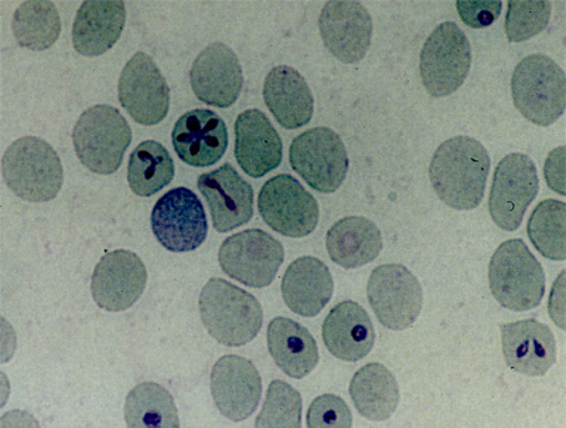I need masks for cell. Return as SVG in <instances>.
<instances>
[{
    "label": "cell",
    "instance_id": "obj_21",
    "mask_svg": "<svg viewBox=\"0 0 566 428\" xmlns=\"http://www.w3.org/2000/svg\"><path fill=\"white\" fill-rule=\"evenodd\" d=\"M177 156L195 168L219 163L229 148L224 119L211 109H193L181 115L171 133Z\"/></svg>",
    "mask_w": 566,
    "mask_h": 428
},
{
    "label": "cell",
    "instance_id": "obj_7",
    "mask_svg": "<svg viewBox=\"0 0 566 428\" xmlns=\"http://www.w3.org/2000/svg\"><path fill=\"white\" fill-rule=\"evenodd\" d=\"M472 67V46L463 30L453 22L439 24L424 42L419 72L424 90L434 98L457 93Z\"/></svg>",
    "mask_w": 566,
    "mask_h": 428
},
{
    "label": "cell",
    "instance_id": "obj_23",
    "mask_svg": "<svg viewBox=\"0 0 566 428\" xmlns=\"http://www.w3.org/2000/svg\"><path fill=\"white\" fill-rule=\"evenodd\" d=\"M126 22L123 0H87L81 4L73 24V46L84 58L109 52L120 39Z\"/></svg>",
    "mask_w": 566,
    "mask_h": 428
},
{
    "label": "cell",
    "instance_id": "obj_35",
    "mask_svg": "<svg viewBox=\"0 0 566 428\" xmlns=\"http://www.w3.org/2000/svg\"><path fill=\"white\" fill-rule=\"evenodd\" d=\"M553 4L548 0H512L505 14V36L510 43L525 42L548 27Z\"/></svg>",
    "mask_w": 566,
    "mask_h": 428
},
{
    "label": "cell",
    "instance_id": "obj_15",
    "mask_svg": "<svg viewBox=\"0 0 566 428\" xmlns=\"http://www.w3.org/2000/svg\"><path fill=\"white\" fill-rule=\"evenodd\" d=\"M326 49L343 63L361 62L371 46L373 18L357 0H331L318 17Z\"/></svg>",
    "mask_w": 566,
    "mask_h": 428
},
{
    "label": "cell",
    "instance_id": "obj_6",
    "mask_svg": "<svg viewBox=\"0 0 566 428\" xmlns=\"http://www.w3.org/2000/svg\"><path fill=\"white\" fill-rule=\"evenodd\" d=\"M133 131L118 109L101 104L84 111L73 131L80 163L98 175H113L123 165Z\"/></svg>",
    "mask_w": 566,
    "mask_h": 428
},
{
    "label": "cell",
    "instance_id": "obj_17",
    "mask_svg": "<svg viewBox=\"0 0 566 428\" xmlns=\"http://www.w3.org/2000/svg\"><path fill=\"white\" fill-rule=\"evenodd\" d=\"M211 395L222 416L244 421L254 415L262 395L260 372L239 355L222 356L211 370Z\"/></svg>",
    "mask_w": 566,
    "mask_h": 428
},
{
    "label": "cell",
    "instance_id": "obj_30",
    "mask_svg": "<svg viewBox=\"0 0 566 428\" xmlns=\"http://www.w3.org/2000/svg\"><path fill=\"white\" fill-rule=\"evenodd\" d=\"M12 32L20 48L32 52L53 48L62 33L57 7L50 0H27L13 14Z\"/></svg>",
    "mask_w": 566,
    "mask_h": 428
},
{
    "label": "cell",
    "instance_id": "obj_13",
    "mask_svg": "<svg viewBox=\"0 0 566 428\" xmlns=\"http://www.w3.org/2000/svg\"><path fill=\"white\" fill-rule=\"evenodd\" d=\"M538 191L537 166L533 159L524 154L504 156L494 170L489 198V211L495 226L504 231L517 230Z\"/></svg>",
    "mask_w": 566,
    "mask_h": 428
},
{
    "label": "cell",
    "instance_id": "obj_1",
    "mask_svg": "<svg viewBox=\"0 0 566 428\" xmlns=\"http://www.w3.org/2000/svg\"><path fill=\"white\" fill-rule=\"evenodd\" d=\"M490 165L488 149L478 139L459 135L434 150L429 179L449 208L473 210L483 201Z\"/></svg>",
    "mask_w": 566,
    "mask_h": 428
},
{
    "label": "cell",
    "instance_id": "obj_3",
    "mask_svg": "<svg viewBox=\"0 0 566 428\" xmlns=\"http://www.w3.org/2000/svg\"><path fill=\"white\" fill-rule=\"evenodd\" d=\"M4 184L18 198L45 203L63 188L62 159L42 138L23 137L9 146L2 158Z\"/></svg>",
    "mask_w": 566,
    "mask_h": 428
},
{
    "label": "cell",
    "instance_id": "obj_9",
    "mask_svg": "<svg viewBox=\"0 0 566 428\" xmlns=\"http://www.w3.org/2000/svg\"><path fill=\"white\" fill-rule=\"evenodd\" d=\"M219 261L232 280L251 289H265L274 283L285 261V249L266 231L251 229L222 241Z\"/></svg>",
    "mask_w": 566,
    "mask_h": 428
},
{
    "label": "cell",
    "instance_id": "obj_18",
    "mask_svg": "<svg viewBox=\"0 0 566 428\" xmlns=\"http://www.w3.org/2000/svg\"><path fill=\"white\" fill-rule=\"evenodd\" d=\"M190 84L196 97L217 108H230L244 87V74L234 50L224 43H212L197 55L190 70Z\"/></svg>",
    "mask_w": 566,
    "mask_h": 428
},
{
    "label": "cell",
    "instance_id": "obj_22",
    "mask_svg": "<svg viewBox=\"0 0 566 428\" xmlns=\"http://www.w3.org/2000/svg\"><path fill=\"white\" fill-rule=\"evenodd\" d=\"M234 155L251 178H262L281 165L282 139L270 118L260 109H247L235 119Z\"/></svg>",
    "mask_w": 566,
    "mask_h": 428
},
{
    "label": "cell",
    "instance_id": "obj_37",
    "mask_svg": "<svg viewBox=\"0 0 566 428\" xmlns=\"http://www.w3.org/2000/svg\"><path fill=\"white\" fill-rule=\"evenodd\" d=\"M457 8L460 19L472 29H483L493 24L502 13L500 0H459Z\"/></svg>",
    "mask_w": 566,
    "mask_h": 428
},
{
    "label": "cell",
    "instance_id": "obj_33",
    "mask_svg": "<svg viewBox=\"0 0 566 428\" xmlns=\"http://www.w3.org/2000/svg\"><path fill=\"white\" fill-rule=\"evenodd\" d=\"M527 233L531 243L545 259H566V205L547 199L541 201L530 216Z\"/></svg>",
    "mask_w": 566,
    "mask_h": 428
},
{
    "label": "cell",
    "instance_id": "obj_27",
    "mask_svg": "<svg viewBox=\"0 0 566 428\" xmlns=\"http://www.w3.org/2000/svg\"><path fill=\"white\" fill-rule=\"evenodd\" d=\"M378 226L363 216H348L336 221L326 234V250L333 263L346 270L373 263L382 250Z\"/></svg>",
    "mask_w": 566,
    "mask_h": 428
},
{
    "label": "cell",
    "instance_id": "obj_12",
    "mask_svg": "<svg viewBox=\"0 0 566 428\" xmlns=\"http://www.w3.org/2000/svg\"><path fill=\"white\" fill-rule=\"evenodd\" d=\"M156 240L171 253L199 249L209 233L203 203L195 191L175 188L156 201L150 216Z\"/></svg>",
    "mask_w": 566,
    "mask_h": 428
},
{
    "label": "cell",
    "instance_id": "obj_28",
    "mask_svg": "<svg viewBox=\"0 0 566 428\" xmlns=\"http://www.w3.org/2000/svg\"><path fill=\"white\" fill-rule=\"evenodd\" d=\"M266 341L276 366L293 379L312 374L321 359L315 337L300 322L283 316L272 320Z\"/></svg>",
    "mask_w": 566,
    "mask_h": 428
},
{
    "label": "cell",
    "instance_id": "obj_26",
    "mask_svg": "<svg viewBox=\"0 0 566 428\" xmlns=\"http://www.w3.org/2000/svg\"><path fill=\"white\" fill-rule=\"evenodd\" d=\"M264 101L276 123L286 129L305 127L315 113V98L310 85L290 65H276L266 74Z\"/></svg>",
    "mask_w": 566,
    "mask_h": 428
},
{
    "label": "cell",
    "instance_id": "obj_8",
    "mask_svg": "<svg viewBox=\"0 0 566 428\" xmlns=\"http://www.w3.org/2000/svg\"><path fill=\"white\" fill-rule=\"evenodd\" d=\"M292 169L318 194H335L345 182L350 168L340 135L326 127L306 131L292 140Z\"/></svg>",
    "mask_w": 566,
    "mask_h": 428
},
{
    "label": "cell",
    "instance_id": "obj_34",
    "mask_svg": "<svg viewBox=\"0 0 566 428\" xmlns=\"http://www.w3.org/2000/svg\"><path fill=\"white\" fill-rule=\"evenodd\" d=\"M302 396L290 383L274 380L268 387L264 407L256 417L255 427H302Z\"/></svg>",
    "mask_w": 566,
    "mask_h": 428
},
{
    "label": "cell",
    "instance_id": "obj_20",
    "mask_svg": "<svg viewBox=\"0 0 566 428\" xmlns=\"http://www.w3.org/2000/svg\"><path fill=\"white\" fill-rule=\"evenodd\" d=\"M505 364L520 375L539 377L557 362V341L548 325L537 320L500 325Z\"/></svg>",
    "mask_w": 566,
    "mask_h": 428
},
{
    "label": "cell",
    "instance_id": "obj_32",
    "mask_svg": "<svg viewBox=\"0 0 566 428\" xmlns=\"http://www.w3.org/2000/svg\"><path fill=\"white\" fill-rule=\"evenodd\" d=\"M175 163L158 140H144L133 150L128 164L130 190L140 198L158 194L175 178Z\"/></svg>",
    "mask_w": 566,
    "mask_h": 428
},
{
    "label": "cell",
    "instance_id": "obj_14",
    "mask_svg": "<svg viewBox=\"0 0 566 428\" xmlns=\"http://www.w3.org/2000/svg\"><path fill=\"white\" fill-rule=\"evenodd\" d=\"M118 98L126 113L140 125L154 127L168 117L170 90L155 60L138 52L125 64Z\"/></svg>",
    "mask_w": 566,
    "mask_h": 428
},
{
    "label": "cell",
    "instance_id": "obj_2",
    "mask_svg": "<svg viewBox=\"0 0 566 428\" xmlns=\"http://www.w3.org/2000/svg\"><path fill=\"white\" fill-rule=\"evenodd\" d=\"M205 328L219 344H250L264 324V311L254 295L222 279H211L199 300Z\"/></svg>",
    "mask_w": 566,
    "mask_h": 428
},
{
    "label": "cell",
    "instance_id": "obj_16",
    "mask_svg": "<svg viewBox=\"0 0 566 428\" xmlns=\"http://www.w3.org/2000/svg\"><path fill=\"white\" fill-rule=\"evenodd\" d=\"M148 283L144 261L134 251L115 250L106 253L95 267L91 294L105 311L123 312L139 301Z\"/></svg>",
    "mask_w": 566,
    "mask_h": 428
},
{
    "label": "cell",
    "instance_id": "obj_24",
    "mask_svg": "<svg viewBox=\"0 0 566 428\" xmlns=\"http://www.w3.org/2000/svg\"><path fill=\"white\" fill-rule=\"evenodd\" d=\"M281 290L287 309L305 319H313L331 302L335 281L323 261L305 255L287 267Z\"/></svg>",
    "mask_w": 566,
    "mask_h": 428
},
{
    "label": "cell",
    "instance_id": "obj_4",
    "mask_svg": "<svg viewBox=\"0 0 566 428\" xmlns=\"http://www.w3.org/2000/svg\"><path fill=\"white\" fill-rule=\"evenodd\" d=\"M489 284L503 309L524 312L537 309L545 294V273L537 257L522 239L504 241L489 265Z\"/></svg>",
    "mask_w": 566,
    "mask_h": 428
},
{
    "label": "cell",
    "instance_id": "obj_39",
    "mask_svg": "<svg viewBox=\"0 0 566 428\" xmlns=\"http://www.w3.org/2000/svg\"><path fill=\"white\" fill-rule=\"evenodd\" d=\"M548 310L551 320L558 325L559 330L565 331V270L560 271L558 280L551 290Z\"/></svg>",
    "mask_w": 566,
    "mask_h": 428
},
{
    "label": "cell",
    "instance_id": "obj_29",
    "mask_svg": "<svg viewBox=\"0 0 566 428\" xmlns=\"http://www.w3.org/2000/svg\"><path fill=\"white\" fill-rule=\"evenodd\" d=\"M350 396L357 411L370 421L391 419L401 399L396 377L381 364H368L357 370Z\"/></svg>",
    "mask_w": 566,
    "mask_h": 428
},
{
    "label": "cell",
    "instance_id": "obj_19",
    "mask_svg": "<svg viewBox=\"0 0 566 428\" xmlns=\"http://www.w3.org/2000/svg\"><path fill=\"white\" fill-rule=\"evenodd\" d=\"M197 188L209 205L212 225L219 233H229L254 216V189L230 164L200 175Z\"/></svg>",
    "mask_w": 566,
    "mask_h": 428
},
{
    "label": "cell",
    "instance_id": "obj_11",
    "mask_svg": "<svg viewBox=\"0 0 566 428\" xmlns=\"http://www.w3.org/2000/svg\"><path fill=\"white\" fill-rule=\"evenodd\" d=\"M258 209L272 230L291 239L313 233L321 216L315 196L287 174L274 176L262 186Z\"/></svg>",
    "mask_w": 566,
    "mask_h": 428
},
{
    "label": "cell",
    "instance_id": "obj_38",
    "mask_svg": "<svg viewBox=\"0 0 566 428\" xmlns=\"http://www.w3.org/2000/svg\"><path fill=\"white\" fill-rule=\"evenodd\" d=\"M565 146H558L551 150L547 160H545L544 175L551 190L557 191L559 196H566L565 188Z\"/></svg>",
    "mask_w": 566,
    "mask_h": 428
},
{
    "label": "cell",
    "instance_id": "obj_31",
    "mask_svg": "<svg viewBox=\"0 0 566 428\" xmlns=\"http://www.w3.org/2000/svg\"><path fill=\"white\" fill-rule=\"evenodd\" d=\"M125 421L133 428H179V411L169 390L155 382L136 385L125 400Z\"/></svg>",
    "mask_w": 566,
    "mask_h": 428
},
{
    "label": "cell",
    "instance_id": "obj_25",
    "mask_svg": "<svg viewBox=\"0 0 566 428\" xmlns=\"http://www.w3.org/2000/svg\"><path fill=\"white\" fill-rule=\"evenodd\" d=\"M322 335L328 352L343 362L361 361L376 342L370 315L354 301L340 302L328 312Z\"/></svg>",
    "mask_w": 566,
    "mask_h": 428
},
{
    "label": "cell",
    "instance_id": "obj_36",
    "mask_svg": "<svg viewBox=\"0 0 566 428\" xmlns=\"http://www.w3.org/2000/svg\"><path fill=\"white\" fill-rule=\"evenodd\" d=\"M352 426L350 407L340 396H318L307 410V427L310 428H350Z\"/></svg>",
    "mask_w": 566,
    "mask_h": 428
},
{
    "label": "cell",
    "instance_id": "obj_5",
    "mask_svg": "<svg viewBox=\"0 0 566 428\" xmlns=\"http://www.w3.org/2000/svg\"><path fill=\"white\" fill-rule=\"evenodd\" d=\"M515 108L530 123L551 127L565 113L564 70L545 54H531L515 67L512 79Z\"/></svg>",
    "mask_w": 566,
    "mask_h": 428
},
{
    "label": "cell",
    "instance_id": "obj_10",
    "mask_svg": "<svg viewBox=\"0 0 566 428\" xmlns=\"http://www.w3.org/2000/svg\"><path fill=\"white\" fill-rule=\"evenodd\" d=\"M367 299L382 326L406 331L422 312V285L401 264H386L373 270L367 284Z\"/></svg>",
    "mask_w": 566,
    "mask_h": 428
}]
</instances>
